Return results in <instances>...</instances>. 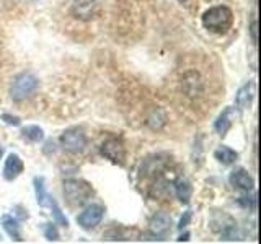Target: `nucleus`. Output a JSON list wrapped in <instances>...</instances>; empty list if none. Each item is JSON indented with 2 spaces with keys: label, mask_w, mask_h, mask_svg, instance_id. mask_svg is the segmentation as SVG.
I'll use <instances>...</instances> for the list:
<instances>
[{
  "label": "nucleus",
  "mask_w": 261,
  "mask_h": 244,
  "mask_svg": "<svg viewBox=\"0 0 261 244\" xmlns=\"http://www.w3.org/2000/svg\"><path fill=\"white\" fill-rule=\"evenodd\" d=\"M103 214H105V208L101 205H98V203H92V205H88L77 217V222H79V225L82 228H85V230H92V228H95V226H98L101 223Z\"/></svg>",
  "instance_id": "nucleus-8"
},
{
  "label": "nucleus",
  "mask_w": 261,
  "mask_h": 244,
  "mask_svg": "<svg viewBox=\"0 0 261 244\" xmlns=\"http://www.w3.org/2000/svg\"><path fill=\"white\" fill-rule=\"evenodd\" d=\"M43 230H44V236L49 241H57V239H59V233H57L56 226L53 223H44Z\"/></svg>",
  "instance_id": "nucleus-20"
},
{
  "label": "nucleus",
  "mask_w": 261,
  "mask_h": 244,
  "mask_svg": "<svg viewBox=\"0 0 261 244\" xmlns=\"http://www.w3.org/2000/svg\"><path fill=\"white\" fill-rule=\"evenodd\" d=\"M255 81H248L247 85H243L239 93L235 96V103H237V108L239 109H247L248 106L251 104L253 96H255Z\"/></svg>",
  "instance_id": "nucleus-12"
},
{
  "label": "nucleus",
  "mask_w": 261,
  "mask_h": 244,
  "mask_svg": "<svg viewBox=\"0 0 261 244\" xmlns=\"http://www.w3.org/2000/svg\"><path fill=\"white\" fill-rule=\"evenodd\" d=\"M23 135L30 138L31 142H41L44 138L43 129H39L38 126H27L23 129Z\"/></svg>",
  "instance_id": "nucleus-18"
},
{
  "label": "nucleus",
  "mask_w": 261,
  "mask_h": 244,
  "mask_svg": "<svg viewBox=\"0 0 261 244\" xmlns=\"http://www.w3.org/2000/svg\"><path fill=\"white\" fill-rule=\"evenodd\" d=\"M175 192H176V197L179 199V202L188 203L191 199L193 187H191L190 181H186V179H178L175 184Z\"/></svg>",
  "instance_id": "nucleus-16"
},
{
  "label": "nucleus",
  "mask_w": 261,
  "mask_h": 244,
  "mask_svg": "<svg viewBox=\"0 0 261 244\" xmlns=\"http://www.w3.org/2000/svg\"><path fill=\"white\" fill-rule=\"evenodd\" d=\"M228 179H230V184L233 187H237V189L243 191V192H250V191H253V187H255V181H253V177L242 168L235 169Z\"/></svg>",
  "instance_id": "nucleus-11"
},
{
  "label": "nucleus",
  "mask_w": 261,
  "mask_h": 244,
  "mask_svg": "<svg viewBox=\"0 0 261 244\" xmlns=\"http://www.w3.org/2000/svg\"><path fill=\"white\" fill-rule=\"evenodd\" d=\"M80 4H75L77 15L80 18H90L93 13V2L92 0H79Z\"/></svg>",
  "instance_id": "nucleus-19"
},
{
  "label": "nucleus",
  "mask_w": 261,
  "mask_h": 244,
  "mask_svg": "<svg viewBox=\"0 0 261 244\" xmlns=\"http://www.w3.org/2000/svg\"><path fill=\"white\" fill-rule=\"evenodd\" d=\"M191 217H193V214H191L190 210H188V211H185V217H181V220H179V225H178V228H179V230H183L185 226H188V223H190Z\"/></svg>",
  "instance_id": "nucleus-23"
},
{
  "label": "nucleus",
  "mask_w": 261,
  "mask_h": 244,
  "mask_svg": "<svg viewBox=\"0 0 261 244\" xmlns=\"http://www.w3.org/2000/svg\"><path fill=\"white\" fill-rule=\"evenodd\" d=\"M92 186L82 181V179H67V181H64V195L73 205H80V203L87 202L92 197Z\"/></svg>",
  "instance_id": "nucleus-3"
},
{
  "label": "nucleus",
  "mask_w": 261,
  "mask_h": 244,
  "mask_svg": "<svg viewBox=\"0 0 261 244\" xmlns=\"http://www.w3.org/2000/svg\"><path fill=\"white\" fill-rule=\"evenodd\" d=\"M38 88V78L33 73H20L18 77H15L10 95L15 101H23L27 100L30 95H33Z\"/></svg>",
  "instance_id": "nucleus-4"
},
{
  "label": "nucleus",
  "mask_w": 261,
  "mask_h": 244,
  "mask_svg": "<svg viewBox=\"0 0 261 244\" xmlns=\"http://www.w3.org/2000/svg\"><path fill=\"white\" fill-rule=\"evenodd\" d=\"M232 23H233V13L230 8L225 5L212 7L202 15L204 28L212 33H219V35H222V33H227L230 29Z\"/></svg>",
  "instance_id": "nucleus-1"
},
{
  "label": "nucleus",
  "mask_w": 261,
  "mask_h": 244,
  "mask_svg": "<svg viewBox=\"0 0 261 244\" xmlns=\"http://www.w3.org/2000/svg\"><path fill=\"white\" fill-rule=\"evenodd\" d=\"M188 239H190V234H183V236H179V238H178V241H188Z\"/></svg>",
  "instance_id": "nucleus-24"
},
{
  "label": "nucleus",
  "mask_w": 261,
  "mask_h": 244,
  "mask_svg": "<svg viewBox=\"0 0 261 244\" xmlns=\"http://www.w3.org/2000/svg\"><path fill=\"white\" fill-rule=\"evenodd\" d=\"M214 157L217 161H220L222 165H232V163L237 161V158H239V155H237L235 150L228 148V146H219V148L214 151Z\"/></svg>",
  "instance_id": "nucleus-17"
},
{
  "label": "nucleus",
  "mask_w": 261,
  "mask_h": 244,
  "mask_svg": "<svg viewBox=\"0 0 261 244\" xmlns=\"http://www.w3.org/2000/svg\"><path fill=\"white\" fill-rule=\"evenodd\" d=\"M250 36H251V43L256 44L258 43V21H256V18L253 20L250 24Z\"/></svg>",
  "instance_id": "nucleus-21"
},
{
  "label": "nucleus",
  "mask_w": 261,
  "mask_h": 244,
  "mask_svg": "<svg viewBox=\"0 0 261 244\" xmlns=\"http://www.w3.org/2000/svg\"><path fill=\"white\" fill-rule=\"evenodd\" d=\"M2 119L8 126H20V119L15 116H10V114H2Z\"/></svg>",
  "instance_id": "nucleus-22"
},
{
  "label": "nucleus",
  "mask_w": 261,
  "mask_h": 244,
  "mask_svg": "<svg viewBox=\"0 0 261 244\" xmlns=\"http://www.w3.org/2000/svg\"><path fill=\"white\" fill-rule=\"evenodd\" d=\"M211 228L214 233L222 236V239H237V236H239L235 220L224 211H214L211 218Z\"/></svg>",
  "instance_id": "nucleus-5"
},
{
  "label": "nucleus",
  "mask_w": 261,
  "mask_h": 244,
  "mask_svg": "<svg viewBox=\"0 0 261 244\" xmlns=\"http://www.w3.org/2000/svg\"><path fill=\"white\" fill-rule=\"evenodd\" d=\"M171 230V217L165 211H157L149 222V231L157 239H163Z\"/></svg>",
  "instance_id": "nucleus-9"
},
{
  "label": "nucleus",
  "mask_w": 261,
  "mask_h": 244,
  "mask_svg": "<svg viewBox=\"0 0 261 244\" xmlns=\"http://www.w3.org/2000/svg\"><path fill=\"white\" fill-rule=\"evenodd\" d=\"M100 151L105 158H108L111 163H114V165H124L126 148H124V145H122V142L118 140V138H108L106 142H103Z\"/></svg>",
  "instance_id": "nucleus-7"
},
{
  "label": "nucleus",
  "mask_w": 261,
  "mask_h": 244,
  "mask_svg": "<svg viewBox=\"0 0 261 244\" xmlns=\"http://www.w3.org/2000/svg\"><path fill=\"white\" fill-rule=\"evenodd\" d=\"M183 89L188 96H198L202 92V81L196 72H190L183 77Z\"/></svg>",
  "instance_id": "nucleus-14"
},
{
  "label": "nucleus",
  "mask_w": 261,
  "mask_h": 244,
  "mask_svg": "<svg viewBox=\"0 0 261 244\" xmlns=\"http://www.w3.org/2000/svg\"><path fill=\"white\" fill-rule=\"evenodd\" d=\"M59 142L64 150H67L70 153H80V151H84L87 146V135L82 132L80 129L73 127V129L65 130L61 135Z\"/></svg>",
  "instance_id": "nucleus-6"
},
{
  "label": "nucleus",
  "mask_w": 261,
  "mask_h": 244,
  "mask_svg": "<svg viewBox=\"0 0 261 244\" xmlns=\"http://www.w3.org/2000/svg\"><path fill=\"white\" fill-rule=\"evenodd\" d=\"M24 169V165L21 158L18 155L15 153H10L8 155V158L5 160V166H4V177L7 181H13V179L18 177Z\"/></svg>",
  "instance_id": "nucleus-10"
},
{
  "label": "nucleus",
  "mask_w": 261,
  "mask_h": 244,
  "mask_svg": "<svg viewBox=\"0 0 261 244\" xmlns=\"http://www.w3.org/2000/svg\"><path fill=\"white\" fill-rule=\"evenodd\" d=\"M233 117H235V111H233V108H227V109L217 117V120L214 122V129H216V132H217L220 137L227 135V132L230 130V127H232V124H233Z\"/></svg>",
  "instance_id": "nucleus-13"
},
{
  "label": "nucleus",
  "mask_w": 261,
  "mask_h": 244,
  "mask_svg": "<svg viewBox=\"0 0 261 244\" xmlns=\"http://www.w3.org/2000/svg\"><path fill=\"white\" fill-rule=\"evenodd\" d=\"M2 226H4V230L7 231V234L10 236L12 239L18 241V242L23 241L20 225H18V222H16V220H15L13 217H10V215H4V217H2Z\"/></svg>",
  "instance_id": "nucleus-15"
},
{
  "label": "nucleus",
  "mask_w": 261,
  "mask_h": 244,
  "mask_svg": "<svg viewBox=\"0 0 261 244\" xmlns=\"http://www.w3.org/2000/svg\"><path fill=\"white\" fill-rule=\"evenodd\" d=\"M0 157H2V148H0Z\"/></svg>",
  "instance_id": "nucleus-25"
},
{
  "label": "nucleus",
  "mask_w": 261,
  "mask_h": 244,
  "mask_svg": "<svg viewBox=\"0 0 261 244\" xmlns=\"http://www.w3.org/2000/svg\"><path fill=\"white\" fill-rule=\"evenodd\" d=\"M33 184H35V192H36V200L41 207H49L53 210V215L56 218V222L62 225V226H69V220L65 218V215L62 214L61 207L57 205V202L54 200V197L47 194L46 187H44V179L43 177H35L33 179Z\"/></svg>",
  "instance_id": "nucleus-2"
}]
</instances>
